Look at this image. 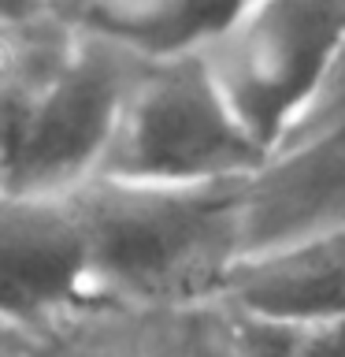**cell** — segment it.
Instances as JSON below:
<instances>
[{
  "label": "cell",
  "mask_w": 345,
  "mask_h": 357,
  "mask_svg": "<svg viewBox=\"0 0 345 357\" xmlns=\"http://www.w3.org/2000/svg\"><path fill=\"white\" fill-rule=\"evenodd\" d=\"M138 357H238L234 309L223 298L178 309H141Z\"/></svg>",
  "instance_id": "9c48e42d"
},
{
  "label": "cell",
  "mask_w": 345,
  "mask_h": 357,
  "mask_svg": "<svg viewBox=\"0 0 345 357\" xmlns=\"http://www.w3.org/2000/svg\"><path fill=\"white\" fill-rule=\"evenodd\" d=\"M267 153L234 116L204 52L145 63L97 178L119 183H241Z\"/></svg>",
  "instance_id": "7a4b0ae2"
},
{
  "label": "cell",
  "mask_w": 345,
  "mask_h": 357,
  "mask_svg": "<svg viewBox=\"0 0 345 357\" xmlns=\"http://www.w3.org/2000/svg\"><path fill=\"white\" fill-rule=\"evenodd\" d=\"M0 357H30L26 339L15 331H8V328H0Z\"/></svg>",
  "instance_id": "7c38bea8"
},
{
  "label": "cell",
  "mask_w": 345,
  "mask_h": 357,
  "mask_svg": "<svg viewBox=\"0 0 345 357\" xmlns=\"http://www.w3.org/2000/svg\"><path fill=\"white\" fill-rule=\"evenodd\" d=\"M74 26L134 52L145 63L204 52L230 26L238 4L208 0H63Z\"/></svg>",
  "instance_id": "ba28073f"
},
{
  "label": "cell",
  "mask_w": 345,
  "mask_h": 357,
  "mask_svg": "<svg viewBox=\"0 0 345 357\" xmlns=\"http://www.w3.org/2000/svg\"><path fill=\"white\" fill-rule=\"evenodd\" d=\"M345 227V130L286 142L245 183V257Z\"/></svg>",
  "instance_id": "8992f818"
},
{
  "label": "cell",
  "mask_w": 345,
  "mask_h": 357,
  "mask_svg": "<svg viewBox=\"0 0 345 357\" xmlns=\"http://www.w3.org/2000/svg\"><path fill=\"white\" fill-rule=\"evenodd\" d=\"M223 298L256 317L345 320V227L245 257Z\"/></svg>",
  "instance_id": "52a82bcc"
},
{
  "label": "cell",
  "mask_w": 345,
  "mask_h": 357,
  "mask_svg": "<svg viewBox=\"0 0 345 357\" xmlns=\"http://www.w3.org/2000/svg\"><path fill=\"white\" fill-rule=\"evenodd\" d=\"M245 183H119L74 190L89 234L93 298L130 309L219 301L245 261Z\"/></svg>",
  "instance_id": "6da1fadb"
},
{
  "label": "cell",
  "mask_w": 345,
  "mask_h": 357,
  "mask_svg": "<svg viewBox=\"0 0 345 357\" xmlns=\"http://www.w3.org/2000/svg\"><path fill=\"white\" fill-rule=\"evenodd\" d=\"M89 298L93 261L74 197L0 194V328L33 342Z\"/></svg>",
  "instance_id": "5b68a950"
},
{
  "label": "cell",
  "mask_w": 345,
  "mask_h": 357,
  "mask_svg": "<svg viewBox=\"0 0 345 357\" xmlns=\"http://www.w3.org/2000/svg\"><path fill=\"white\" fill-rule=\"evenodd\" d=\"M327 130H345V41H342V49L334 52L330 71H327V78H323L319 93L312 97L308 112L300 116L297 127L289 130L286 142L308 138V134H327ZM282 145H278V149H282Z\"/></svg>",
  "instance_id": "8fae6325"
},
{
  "label": "cell",
  "mask_w": 345,
  "mask_h": 357,
  "mask_svg": "<svg viewBox=\"0 0 345 357\" xmlns=\"http://www.w3.org/2000/svg\"><path fill=\"white\" fill-rule=\"evenodd\" d=\"M345 41L342 0H252L204 49L234 116L271 156L308 112Z\"/></svg>",
  "instance_id": "3957f363"
},
{
  "label": "cell",
  "mask_w": 345,
  "mask_h": 357,
  "mask_svg": "<svg viewBox=\"0 0 345 357\" xmlns=\"http://www.w3.org/2000/svg\"><path fill=\"white\" fill-rule=\"evenodd\" d=\"M234 339L238 357H345V320H286L234 309Z\"/></svg>",
  "instance_id": "30bf717a"
},
{
  "label": "cell",
  "mask_w": 345,
  "mask_h": 357,
  "mask_svg": "<svg viewBox=\"0 0 345 357\" xmlns=\"http://www.w3.org/2000/svg\"><path fill=\"white\" fill-rule=\"evenodd\" d=\"M141 71L145 60L78 26L71 60L30 105L0 164V194L71 197L93 183Z\"/></svg>",
  "instance_id": "277c9868"
}]
</instances>
